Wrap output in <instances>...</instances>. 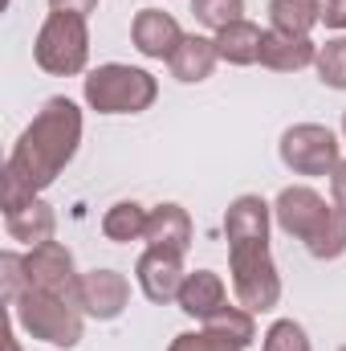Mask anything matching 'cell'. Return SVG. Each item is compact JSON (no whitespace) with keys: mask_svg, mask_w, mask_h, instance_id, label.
<instances>
[{"mask_svg":"<svg viewBox=\"0 0 346 351\" xmlns=\"http://www.w3.org/2000/svg\"><path fill=\"white\" fill-rule=\"evenodd\" d=\"M78 147H82V106L74 98H66V94L45 98V106L33 114V123L12 143L4 176H12L16 184H25L29 192L41 196L70 168Z\"/></svg>","mask_w":346,"mask_h":351,"instance_id":"cell-1","label":"cell"},{"mask_svg":"<svg viewBox=\"0 0 346 351\" xmlns=\"http://www.w3.org/2000/svg\"><path fill=\"white\" fill-rule=\"evenodd\" d=\"M273 221L281 233L306 245L314 262H338L346 254V213L326 204L310 184H289L273 200Z\"/></svg>","mask_w":346,"mask_h":351,"instance_id":"cell-2","label":"cell"},{"mask_svg":"<svg viewBox=\"0 0 346 351\" xmlns=\"http://www.w3.org/2000/svg\"><path fill=\"white\" fill-rule=\"evenodd\" d=\"M82 98L90 110L98 114H143L155 106L159 82L139 70V66H122V62H106L98 70H90L82 82Z\"/></svg>","mask_w":346,"mask_h":351,"instance_id":"cell-3","label":"cell"},{"mask_svg":"<svg viewBox=\"0 0 346 351\" xmlns=\"http://www.w3.org/2000/svg\"><path fill=\"white\" fill-rule=\"evenodd\" d=\"M12 319L25 335L49 343V348H66L74 351L82 343V331H86V315L70 302V298H57V294H45L37 286H29L16 302H12Z\"/></svg>","mask_w":346,"mask_h":351,"instance_id":"cell-4","label":"cell"},{"mask_svg":"<svg viewBox=\"0 0 346 351\" xmlns=\"http://www.w3.org/2000/svg\"><path fill=\"white\" fill-rule=\"evenodd\" d=\"M33 62L53 78H74L90 62V29L86 16L49 12L33 37Z\"/></svg>","mask_w":346,"mask_h":351,"instance_id":"cell-5","label":"cell"},{"mask_svg":"<svg viewBox=\"0 0 346 351\" xmlns=\"http://www.w3.org/2000/svg\"><path fill=\"white\" fill-rule=\"evenodd\" d=\"M228 274H232V294L245 311L265 315L281 302V274L269 254V241H232Z\"/></svg>","mask_w":346,"mask_h":351,"instance_id":"cell-6","label":"cell"},{"mask_svg":"<svg viewBox=\"0 0 346 351\" xmlns=\"http://www.w3.org/2000/svg\"><path fill=\"white\" fill-rule=\"evenodd\" d=\"M277 156L281 164L293 176H330L343 156H338V135L322 123H293L281 131V143H277Z\"/></svg>","mask_w":346,"mask_h":351,"instance_id":"cell-7","label":"cell"},{"mask_svg":"<svg viewBox=\"0 0 346 351\" xmlns=\"http://www.w3.org/2000/svg\"><path fill=\"white\" fill-rule=\"evenodd\" d=\"M25 274H29V286L45 290V294H57V298H70L78 306V286H82V274L74 265V254L62 245V241H45V245H33L25 254Z\"/></svg>","mask_w":346,"mask_h":351,"instance_id":"cell-8","label":"cell"},{"mask_svg":"<svg viewBox=\"0 0 346 351\" xmlns=\"http://www.w3.org/2000/svg\"><path fill=\"white\" fill-rule=\"evenodd\" d=\"M131 306V282L118 269H86L78 286V311L98 323H114Z\"/></svg>","mask_w":346,"mask_h":351,"instance_id":"cell-9","label":"cell"},{"mask_svg":"<svg viewBox=\"0 0 346 351\" xmlns=\"http://www.w3.org/2000/svg\"><path fill=\"white\" fill-rule=\"evenodd\" d=\"M135 278H139V290H143V298L147 302H155V306H168L179 298V290H183V278H187V269H183V258L179 254H168V250H143V258L135 265Z\"/></svg>","mask_w":346,"mask_h":351,"instance_id":"cell-10","label":"cell"},{"mask_svg":"<svg viewBox=\"0 0 346 351\" xmlns=\"http://www.w3.org/2000/svg\"><path fill=\"white\" fill-rule=\"evenodd\" d=\"M4 229H8L12 241H21V245L33 250V245L53 241V233H57V213H53V204H45L41 196L8 200V204H4Z\"/></svg>","mask_w":346,"mask_h":351,"instance_id":"cell-11","label":"cell"},{"mask_svg":"<svg viewBox=\"0 0 346 351\" xmlns=\"http://www.w3.org/2000/svg\"><path fill=\"white\" fill-rule=\"evenodd\" d=\"M183 37H187V33L179 29V21H175L172 12H163V8H143V12H135V21H131V41H135V49H139L143 58H151V62H168L175 49H179Z\"/></svg>","mask_w":346,"mask_h":351,"instance_id":"cell-12","label":"cell"},{"mask_svg":"<svg viewBox=\"0 0 346 351\" xmlns=\"http://www.w3.org/2000/svg\"><path fill=\"white\" fill-rule=\"evenodd\" d=\"M314 62H318V45L310 37L265 29V41H261V66L265 70H273V74H297V70H310Z\"/></svg>","mask_w":346,"mask_h":351,"instance_id":"cell-13","label":"cell"},{"mask_svg":"<svg viewBox=\"0 0 346 351\" xmlns=\"http://www.w3.org/2000/svg\"><path fill=\"white\" fill-rule=\"evenodd\" d=\"M220 62V49H216V37H200V33H187L179 41L172 58H168V70H172L175 82L183 86H196V82H208L212 70Z\"/></svg>","mask_w":346,"mask_h":351,"instance_id":"cell-14","label":"cell"},{"mask_svg":"<svg viewBox=\"0 0 346 351\" xmlns=\"http://www.w3.org/2000/svg\"><path fill=\"white\" fill-rule=\"evenodd\" d=\"M228 302V286H224V278L216 274V269H196V274H187L183 278V290H179V298H175V306L187 315V319H212L220 306Z\"/></svg>","mask_w":346,"mask_h":351,"instance_id":"cell-15","label":"cell"},{"mask_svg":"<svg viewBox=\"0 0 346 351\" xmlns=\"http://www.w3.org/2000/svg\"><path fill=\"white\" fill-rule=\"evenodd\" d=\"M151 250H168V254H187L191 250V217L183 204H155L151 217H147V237H143Z\"/></svg>","mask_w":346,"mask_h":351,"instance_id":"cell-16","label":"cell"},{"mask_svg":"<svg viewBox=\"0 0 346 351\" xmlns=\"http://www.w3.org/2000/svg\"><path fill=\"white\" fill-rule=\"evenodd\" d=\"M269 217H273V204L261 200L253 192L237 196L224 213V237L228 245L232 241H269Z\"/></svg>","mask_w":346,"mask_h":351,"instance_id":"cell-17","label":"cell"},{"mask_svg":"<svg viewBox=\"0 0 346 351\" xmlns=\"http://www.w3.org/2000/svg\"><path fill=\"white\" fill-rule=\"evenodd\" d=\"M261 41H265V29L253 21H232L216 33V49H220V62L228 66H257L261 62Z\"/></svg>","mask_w":346,"mask_h":351,"instance_id":"cell-18","label":"cell"},{"mask_svg":"<svg viewBox=\"0 0 346 351\" xmlns=\"http://www.w3.org/2000/svg\"><path fill=\"white\" fill-rule=\"evenodd\" d=\"M147 217H151V208H143L139 200H118L102 213V237L114 241V245L143 241L147 237Z\"/></svg>","mask_w":346,"mask_h":351,"instance_id":"cell-19","label":"cell"},{"mask_svg":"<svg viewBox=\"0 0 346 351\" xmlns=\"http://www.w3.org/2000/svg\"><path fill=\"white\" fill-rule=\"evenodd\" d=\"M204 331L216 335V339H224V343H232V348H249V343L257 339V319H253V311H245L241 302H237V306L224 302L212 319H204Z\"/></svg>","mask_w":346,"mask_h":351,"instance_id":"cell-20","label":"cell"},{"mask_svg":"<svg viewBox=\"0 0 346 351\" xmlns=\"http://www.w3.org/2000/svg\"><path fill=\"white\" fill-rule=\"evenodd\" d=\"M318 21H322V0H269V25L277 33L310 37Z\"/></svg>","mask_w":346,"mask_h":351,"instance_id":"cell-21","label":"cell"},{"mask_svg":"<svg viewBox=\"0 0 346 351\" xmlns=\"http://www.w3.org/2000/svg\"><path fill=\"white\" fill-rule=\"evenodd\" d=\"M322 86L346 90V37H330L326 45H318V62H314Z\"/></svg>","mask_w":346,"mask_h":351,"instance_id":"cell-22","label":"cell"},{"mask_svg":"<svg viewBox=\"0 0 346 351\" xmlns=\"http://www.w3.org/2000/svg\"><path fill=\"white\" fill-rule=\"evenodd\" d=\"M191 16H196L204 29L220 33L224 25L245 21V0H191Z\"/></svg>","mask_w":346,"mask_h":351,"instance_id":"cell-23","label":"cell"},{"mask_svg":"<svg viewBox=\"0 0 346 351\" xmlns=\"http://www.w3.org/2000/svg\"><path fill=\"white\" fill-rule=\"evenodd\" d=\"M261 348L265 351H314V343H310V335H306L302 323H293V319H277V323L265 331Z\"/></svg>","mask_w":346,"mask_h":351,"instance_id":"cell-24","label":"cell"},{"mask_svg":"<svg viewBox=\"0 0 346 351\" xmlns=\"http://www.w3.org/2000/svg\"><path fill=\"white\" fill-rule=\"evenodd\" d=\"M0 278H4V302L12 306L25 290H29V274H25V254H0Z\"/></svg>","mask_w":346,"mask_h":351,"instance_id":"cell-25","label":"cell"},{"mask_svg":"<svg viewBox=\"0 0 346 351\" xmlns=\"http://www.w3.org/2000/svg\"><path fill=\"white\" fill-rule=\"evenodd\" d=\"M168 351H245V348H232V343H224L208 331H183L168 343Z\"/></svg>","mask_w":346,"mask_h":351,"instance_id":"cell-26","label":"cell"},{"mask_svg":"<svg viewBox=\"0 0 346 351\" xmlns=\"http://www.w3.org/2000/svg\"><path fill=\"white\" fill-rule=\"evenodd\" d=\"M322 21L326 29H346V0H322Z\"/></svg>","mask_w":346,"mask_h":351,"instance_id":"cell-27","label":"cell"},{"mask_svg":"<svg viewBox=\"0 0 346 351\" xmlns=\"http://www.w3.org/2000/svg\"><path fill=\"white\" fill-rule=\"evenodd\" d=\"M53 12H74V16H90L98 8V0H49Z\"/></svg>","mask_w":346,"mask_h":351,"instance_id":"cell-28","label":"cell"},{"mask_svg":"<svg viewBox=\"0 0 346 351\" xmlns=\"http://www.w3.org/2000/svg\"><path fill=\"white\" fill-rule=\"evenodd\" d=\"M330 200H334V204L346 213V160L334 168V172H330Z\"/></svg>","mask_w":346,"mask_h":351,"instance_id":"cell-29","label":"cell"},{"mask_svg":"<svg viewBox=\"0 0 346 351\" xmlns=\"http://www.w3.org/2000/svg\"><path fill=\"white\" fill-rule=\"evenodd\" d=\"M4 351H21V339H16V335H8V343H4Z\"/></svg>","mask_w":346,"mask_h":351,"instance_id":"cell-30","label":"cell"},{"mask_svg":"<svg viewBox=\"0 0 346 351\" xmlns=\"http://www.w3.org/2000/svg\"><path fill=\"white\" fill-rule=\"evenodd\" d=\"M343 139H346V110H343Z\"/></svg>","mask_w":346,"mask_h":351,"instance_id":"cell-31","label":"cell"},{"mask_svg":"<svg viewBox=\"0 0 346 351\" xmlns=\"http://www.w3.org/2000/svg\"><path fill=\"white\" fill-rule=\"evenodd\" d=\"M338 351H346V343H343V348H338Z\"/></svg>","mask_w":346,"mask_h":351,"instance_id":"cell-32","label":"cell"}]
</instances>
